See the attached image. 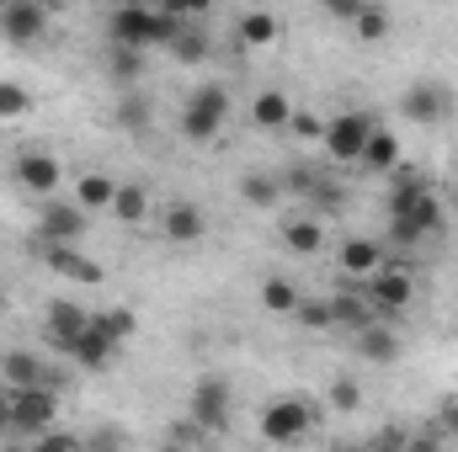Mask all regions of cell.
<instances>
[{"label": "cell", "mask_w": 458, "mask_h": 452, "mask_svg": "<svg viewBox=\"0 0 458 452\" xmlns=\"http://www.w3.org/2000/svg\"><path fill=\"white\" fill-rule=\"evenodd\" d=\"M405 442H411V437H405L400 426H384V431H378V442H373V452H405Z\"/></svg>", "instance_id": "f35d334b"}, {"label": "cell", "mask_w": 458, "mask_h": 452, "mask_svg": "<svg viewBox=\"0 0 458 452\" xmlns=\"http://www.w3.org/2000/svg\"><path fill=\"white\" fill-rule=\"evenodd\" d=\"M117 122H123L128 133H144V128H149V102H144L139 91H128L123 107H117Z\"/></svg>", "instance_id": "1f68e13d"}, {"label": "cell", "mask_w": 458, "mask_h": 452, "mask_svg": "<svg viewBox=\"0 0 458 452\" xmlns=\"http://www.w3.org/2000/svg\"><path fill=\"white\" fill-rule=\"evenodd\" d=\"M389 234H394V245H416L421 234H432V229H443V203L411 176V165H400V181H394V203H389Z\"/></svg>", "instance_id": "6da1fadb"}, {"label": "cell", "mask_w": 458, "mask_h": 452, "mask_svg": "<svg viewBox=\"0 0 458 452\" xmlns=\"http://www.w3.org/2000/svg\"><path fill=\"white\" fill-rule=\"evenodd\" d=\"M405 452H443V442H437V431H432V437H411Z\"/></svg>", "instance_id": "b9f144b4"}, {"label": "cell", "mask_w": 458, "mask_h": 452, "mask_svg": "<svg viewBox=\"0 0 458 452\" xmlns=\"http://www.w3.org/2000/svg\"><path fill=\"white\" fill-rule=\"evenodd\" d=\"M331 405H336L342 415H352V410L362 405V389H357L352 378H336V383H331Z\"/></svg>", "instance_id": "e575fe53"}, {"label": "cell", "mask_w": 458, "mask_h": 452, "mask_svg": "<svg viewBox=\"0 0 458 452\" xmlns=\"http://www.w3.org/2000/svg\"><path fill=\"white\" fill-rule=\"evenodd\" d=\"M165 234H171L176 245H192V239L203 234V208H192V203H171V208H165Z\"/></svg>", "instance_id": "d6986e66"}, {"label": "cell", "mask_w": 458, "mask_h": 452, "mask_svg": "<svg viewBox=\"0 0 458 452\" xmlns=\"http://www.w3.org/2000/svg\"><path fill=\"white\" fill-rule=\"evenodd\" d=\"M448 113H454V91H448V86L416 80V86L405 91V117H416V122H443Z\"/></svg>", "instance_id": "ba28073f"}, {"label": "cell", "mask_w": 458, "mask_h": 452, "mask_svg": "<svg viewBox=\"0 0 458 452\" xmlns=\"http://www.w3.org/2000/svg\"><path fill=\"white\" fill-rule=\"evenodd\" d=\"M54 415H59V405H54L48 389H11V431L16 437H32V442L48 437Z\"/></svg>", "instance_id": "3957f363"}, {"label": "cell", "mask_w": 458, "mask_h": 452, "mask_svg": "<svg viewBox=\"0 0 458 452\" xmlns=\"http://www.w3.org/2000/svg\"><path fill=\"white\" fill-rule=\"evenodd\" d=\"M113 340L102 336V331H97V325H86V336L75 340V351H70V356H75V362H81V367H86V372H102V367H107V362H113Z\"/></svg>", "instance_id": "e0dca14e"}, {"label": "cell", "mask_w": 458, "mask_h": 452, "mask_svg": "<svg viewBox=\"0 0 458 452\" xmlns=\"http://www.w3.org/2000/svg\"><path fill=\"white\" fill-rule=\"evenodd\" d=\"M123 448H128V437H123L117 426H102V431L86 437V452H123Z\"/></svg>", "instance_id": "d590c367"}, {"label": "cell", "mask_w": 458, "mask_h": 452, "mask_svg": "<svg viewBox=\"0 0 458 452\" xmlns=\"http://www.w3.org/2000/svg\"><path fill=\"white\" fill-rule=\"evenodd\" d=\"M43 261H48L59 277H70V282H86V288H91V282H102V266H97V261H86L75 245H48V255H43Z\"/></svg>", "instance_id": "4fadbf2b"}, {"label": "cell", "mask_w": 458, "mask_h": 452, "mask_svg": "<svg viewBox=\"0 0 458 452\" xmlns=\"http://www.w3.org/2000/svg\"><path fill=\"white\" fill-rule=\"evenodd\" d=\"M283 239H288V250H299V255H315L326 234H320V224H315V219H288V224H283Z\"/></svg>", "instance_id": "cb8c5ba5"}, {"label": "cell", "mask_w": 458, "mask_h": 452, "mask_svg": "<svg viewBox=\"0 0 458 452\" xmlns=\"http://www.w3.org/2000/svg\"><path fill=\"white\" fill-rule=\"evenodd\" d=\"M86 325H91V314L81 304H70V298H54L48 304V336H54L59 351H75V340L86 336Z\"/></svg>", "instance_id": "9c48e42d"}, {"label": "cell", "mask_w": 458, "mask_h": 452, "mask_svg": "<svg viewBox=\"0 0 458 452\" xmlns=\"http://www.w3.org/2000/svg\"><path fill=\"white\" fill-rule=\"evenodd\" d=\"M261 304H267L272 314H293V309H299V293H293V282H283V277H272V282L261 288Z\"/></svg>", "instance_id": "f546056e"}, {"label": "cell", "mask_w": 458, "mask_h": 452, "mask_svg": "<svg viewBox=\"0 0 458 452\" xmlns=\"http://www.w3.org/2000/svg\"><path fill=\"white\" fill-rule=\"evenodd\" d=\"M0 372H5V383H11V389H48L43 362H38V356H27V351H11V356L0 362Z\"/></svg>", "instance_id": "2e32d148"}, {"label": "cell", "mask_w": 458, "mask_h": 452, "mask_svg": "<svg viewBox=\"0 0 458 452\" xmlns=\"http://www.w3.org/2000/svg\"><path fill=\"white\" fill-rule=\"evenodd\" d=\"M250 117H256V128H288V122H293V107H288L283 91H261V96L250 102Z\"/></svg>", "instance_id": "ffe728a7"}, {"label": "cell", "mask_w": 458, "mask_h": 452, "mask_svg": "<svg viewBox=\"0 0 458 452\" xmlns=\"http://www.w3.org/2000/svg\"><path fill=\"white\" fill-rule=\"evenodd\" d=\"M171 54H176L182 64H198V59L208 54V38H203L198 27H182V32H176V43H171Z\"/></svg>", "instance_id": "4dcf8cb0"}, {"label": "cell", "mask_w": 458, "mask_h": 452, "mask_svg": "<svg viewBox=\"0 0 458 452\" xmlns=\"http://www.w3.org/2000/svg\"><path fill=\"white\" fill-rule=\"evenodd\" d=\"M21 113H27V91H21V86H5V80H0V122H16Z\"/></svg>", "instance_id": "836d02e7"}, {"label": "cell", "mask_w": 458, "mask_h": 452, "mask_svg": "<svg viewBox=\"0 0 458 452\" xmlns=\"http://www.w3.org/2000/svg\"><path fill=\"white\" fill-rule=\"evenodd\" d=\"M432 431H437V437L454 431L458 437V399H443V405H437V426H432Z\"/></svg>", "instance_id": "ab89813d"}, {"label": "cell", "mask_w": 458, "mask_h": 452, "mask_svg": "<svg viewBox=\"0 0 458 452\" xmlns=\"http://www.w3.org/2000/svg\"><path fill=\"white\" fill-rule=\"evenodd\" d=\"M293 314H299V320H304L310 331H320V325H331V304H299Z\"/></svg>", "instance_id": "8d00e7d4"}, {"label": "cell", "mask_w": 458, "mask_h": 452, "mask_svg": "<svg viewBox=\"0 0 458 452\" xmlns=\"http://www.w3.org/2000/svg\"><path fill=\"white\" fill-rule=\"evenodd\" d=\"M0 298H5V288H0Z\"/></svg>", "instance_id": "ee69618b"}, {"label": "cell", "mask_w": 458, "mask_h": 452, "mask_svg": "<svg viewBox=\"0 0 458 452\" xmlns=\"http://www.w3.org/2000/svg\"><path fill=\"white\" fill-rule=\"evenodd\" d=\"M288 128H293V133H304V138H326V122H320V117H310V113H293Z\"/></svg>", "instance_id": "60d3db41"}, {"label": "cell", "mask_w": 458, "mask_h": 452, "mask_svg": "<svg viewBox=\"0 0 458 452\" xmlns=\"http://www.w3.org/2000/svg\"><path fill=\"white\" fill-rule=\"evenodd\" d=\"M144 208H149V197H144V187H117V197H113V213L123 219V224H139V219H144Z\"/></svg>", "instance_id": "4316f807"}, {"label": "cell", "mask_w": 458, "mask_h": 452, "mask_svg": "<svg viewBox=\"0 0 458 452\" xmlns=\"http://www.w3.org/2000/svg\"><path fill=\"white\" fill-rule=\"evenodd\" d=\"M225 117H229V91H225V86H203V91L187 102L182 128H187V138H192V144H208V138L225 128Z\"/></svg>", "instance_id": "277c9868"}, {"label": "cell", "mask_w": 458, "mask_h": 452, "mask_svg": "<svg viewBox=\"0 0 458 452\" xmlns=\"http://www.w3.org/2000/svg\"><path fill=\"white\" fill-rule=\"evenodd\" d=\"M240 192H245L250 208H272V203H277V181H272V176H245Z\"/></svg>", "instance_id": "d6a6232c"}, {"label": "cell", "mask_w": 458, "mask_h": 452, "mask_svg": "<svg viewBox=\"0 0 458 452\" xmlns=\"http://www.w3.org/2000/svg\"><path fill=\"white\" fill-rule=\"evenodd\" d=\"M0 437H11V394H0Z\"/></svg>", "instance_id": "7bdbcfd3"}, {"label": "cell", "mask_w": 458, "mask_h": 452, "mask_svg": "<svg viewBox=\"0 0 458 452\" xmlns=\"http://www.w3.org/2000/svg\"><path fill=\"white\" fill-rule=\"evenodd\" d=\"M107 32H113V48H149V43H176L182 32V16L176 11H149V5H117L107 16Z\"/></svg>", "instance_id": "7a4b0ae2"}, {"label": "cell", "mask_w": 458, "mask_h": 452, "mask_svg": "<svg viewBox=\"0 0 458 452\" xmlns=\"http://www.w3.org/2000/svg\"><path fill=\"white\" fill-rule=\"evenodd\" d=\"M240 38L245 43H272L277 38V16L272 11H245L240 16Z\"/></svg>", "instance_id": "484cf974"}, {"label": "cell", "mask_w": 458, "mask_h": 452, "mask_svg": "<svg viewBox=\"0 0 458 452\" xmlns=\"http://www.w3.org/2000/svg\"><path fill=\"white\" fill-rule=\"evenodd\" d=\"M352 27H357V38H362V43H378V38L389 32V16H384L378 5H357V16H352Z\"/></svg>", "instance_id": "f1b7e54d"}, {"label": "cell", "mask_w": 458, "mask_h": 452, "mask_svg": "<svg viewBox=\"0 0 458 452\" xmlns=\"http://www.w3.org/2000/svg\"><path fill=\"white\" fill-rule=\"evenodd\" d=\"M187 421H192L198 431H208V437L229 431V383H219V378H203V383L192 389Z\"/></svg>", "instance_id": "8992f818"}, {"label": "cell", "mask_w": 458, "mask_h": 452, "mask_svg": "<svg viewBox=\"0 0 458 452\" xmlns=\"http://www.w3.org/2000/svg\"><path fill=\"white\" fill-rule=\"evenodd\" d=\"M107 70H113V80L133 86V80L144 75V54H139V48H107Z\"/></svg>", "instance_id": "d4e9b609"}, {"label": "cell", "mask_w": 458, "mask_h": 452, "mask_svg": "<svg viewBox=\"0 0 458 452\" xmlns=\"http://www.w3.org/2000/svg\"><path fill=\"white\" fill-rule=\"evenodd\" d=\"M342 272H352V277L378 272V245H373V239H346L342 245Z\"/></svg>", "instance_id": "7402d4cb"}, {"label": "cell", "mask_w": 458, "mask_h": 452, "mask_svg": "<svg viewBox=\"0 0 458 452\" xmlns=\"http://www.w3.org/2000/svg\"><path fill=\"white\" fill-rule=\"evenodd\" d=\"M43 27H48V11L32 5V0H16V5L0 11V32L11 43H32V38H43Z\"/></svg>", "instance_id": "30bf717a"}, {"label": "cell", "mask_w": 458, "mask_h": 452, "mask_svg": "<svg viewBox=\"0 0 458 452\" xmlns=\"http://www.w3.org/2000/svg\"><path fill=\"white\" fill-rule=\"evenodd\" d=\"M373 128H378V122L368 113H346V117H336V122H326V149H331V160H342V165L362 160V144H368Z\"/></svg>", "instance_id": "52a82bcc"}, {"label": "cell", "mask_w": 458, "mask_h": 452, "mask_svg": "<svg viewBox=\"0 0 458 452\" xmlns=\"http://www.w3.org/2000/svg\"><path fill=\"white\" fill-rule=\"evenodd\" d=\"M368 298L378 304V309H405L411 304V277L405 272H373V282H368Z\"/></svg>", "instance_id": "9a60e30c"}, {"label": "cell", "mask_w": 458, "mask_h": 452, "mask_svg": "<svg viewBox=\"0 0 458 452\" xmlns=\"http://www.w3.org/2000/svg\"><path fill=\"white\" fill-rule=\"evenodd\" d=\"M357 356H368V362H394V356H400V340L389 336L384 325H368V331H357Z\"/></svg>", "instance_id": "44dd1931"}, {"label": "cell", "mask_w": 458, "mask_h": 452, "mask_svg": "<svg viewBox=\"0 0 458 452\" xmlns=\"http://www.w3.org/2000/svg\"><path fill=\"white\" fill-rule=\"evenodd\" d=\"M357 165H368V171H394V165H400V144H394V133L373 128L368 144H362V160H357Z\"/></svg>", "instance_id": "ac0fdd59"}, {"label": "cell", "mask_w": 458, "mask_h": 452, "mask_svg": "<svg viewBox=\"0 0 458 452\" xmlns=\"http://www.w3.org/2000/svg\"><path fill=\"white\" fill-rule=\"evenodd\" d=\"M11 171H16V181H21L27 192H43V197L59 192V160H54V155H16Z\"/></svg>", "instance_id": "8fae6325"}, {"label": "cell", "mask_w": 458, "mask_h": 452, "mask_svg": "<svg viewBox=\"0 0 458 452\" xmlns=\"http://www.w3.org/2000/svg\"><path fill=\"white\" fill-rule=\"evenodd\" d=\"M86 234V213L81 208H70V203H48L43 208V239L48 245H75Z\"/></svg>", "instance_id": "7c38bea8"}, {"label": "cell", "mask_w": 458, "mask_h": 452, "mask_svg": "<svg viewBox=\"0 0 458 452\" xmlns=\"http://www.w3.org/2000/svg\"><path fill=\"white\" fill-rule=\"evenodd\" d=\"M91 325H97L102 336L113 340V346H123V340L133 336V314H128V309H107V314H91Z\"/></svg>", "instance_id": "83f0119b"}, {"label": "cell", "mask_w": 458, "mask_h": 452, "mask_svg": "<svg viewBox=\"0 0 458 452\" xmlns=\"http://www.w3.org/2000/svg\"><path fill=\"white\" fill-rule=\"evenodd\" d=\"M315 405L310 399H277V405H267L261 410V437L267 442H299L310 426H315Z\"/></svg>", "instance_id": "5b68a950"}, {"label": "cell", "mask_w": 458, "mask_h": 452, "mask_svg": "<svg viewBox=\"0 0 458 452\" xmlns=\"http://www.w3.org/2000/svg\"><path fill=\"white\" fill-rule=\"evenodd\" d=\"M331 320H336V325H352V331H368V325H373V309H368L357 293H342V298H331Z\"/></svg>", "instance_id": "603a6c76"}, {"label": "cell", "mask_w": 458, "mask_h": 452, "mask_svg": "<svg viewBox=\"0 0 458 452\" xmlns=\"http://www.w3.org/2000/svg\"><path fill=\"white\" fill-rule=\"evenodd\" d=\"M113 197H117V181L102 176V171L81 176V187H75V208L81 213H113Z\"/></svg>", "instance_id": "5bb4252c"}, {"label": "cell", "mask_w": 458, "mask_h": 452, "mask_svg": "<svg viewBox=\"0 0 458 452\" xmlns=\"http://www.w3.org/2000/svg\"><path fill=\"white\" fill-rule=\"evenodd\" d=\"M27 452H75V437H64V431H48V437H38Z\"/></svg>", "instance_id": "74e56055"}]
</instances>
